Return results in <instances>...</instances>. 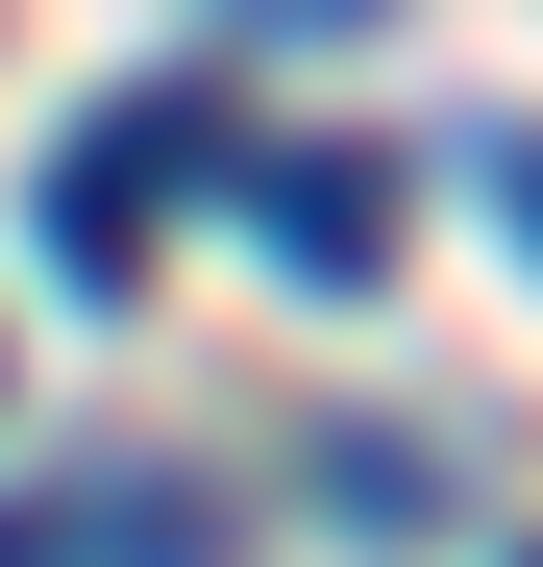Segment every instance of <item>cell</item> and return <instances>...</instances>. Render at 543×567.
<instances>
[{
	"label": "cell",
	"instance_id": "6da1fadb",
	"mask_svg": "<svg viewBox=\"0 0 543 567\" xmlns=\"http://www.w3.org/2000/svg\"><path fill=\"white\" fill-rule=\"evenodd\" d=\"M173 173H223L198 100H100V124L50 148V271H74V297H124V271H148V198H173Z\"/></svg>",
	"mask_w": 543,
	"mask_h": 567
},
{
	"label": "cell",
	"instance_id": "7a4b0ae2",
	"mask_svg": "<svg viewBox=\"0 0 543 567\" xmlns=\"http://www.w3.org/2000/svg\"><path fill=\"white\" fill-rule=\"evenodd\" d=\"M223 198H247L272 271H321V297H371V271H396V173H371V148H223Z\"/></svg>",
	"mask_w": 543,
	"mask_h": 567
},
{
	"label": "cell",
	"instance_id": "3957f363",
	"mask_svg": "<svg viewBox=\"0 0 543 567\" xmlns=\"http://www.w3.org/2000/svg\"><path fill=\"white\" fill-rule=\"evenodd\" d=\"M470 198H494V223L543 247V124H470Z\"/></svg>",
	"mask_w": 543,
	"mask_h": 567
},
{
	"label": "cell",
	"instance_id": "277c9868",
	"mask_svg": "<svg viewBox=\"0 0 543 567\" xmlns=\"http://www.w3.org/2000/svg\"><path fill=\"white\" fill-rule=\"evenodd\" d=\"M223 25H272V50H346V25H396V0H223Z\"/></svg>",
	"mask_w": 543,
	"mask_h": 567
},
{
	"label": "cell",
	"instance_id": "5b68a950",
	"mask_svg": "<svg viewBox=\"0 0 543 567\" xmlns=\"http://www.w3.org/2000/svg\"><path fill=\"white\" fill-rule=\"evenodd\" d=\"M519 567H543V543H519Z\"/></svg>",
	"mask_w": 543,
	"mask_h": 567
}]
</instances>
